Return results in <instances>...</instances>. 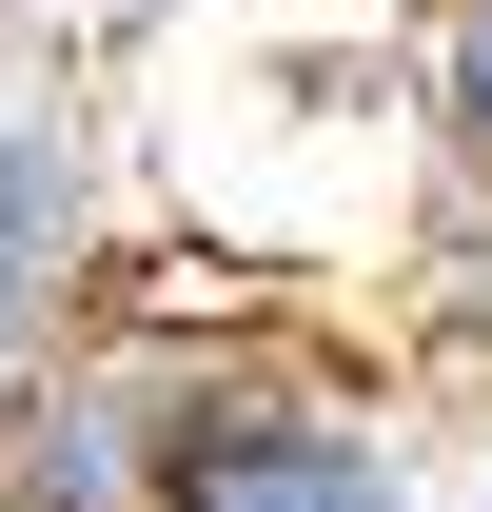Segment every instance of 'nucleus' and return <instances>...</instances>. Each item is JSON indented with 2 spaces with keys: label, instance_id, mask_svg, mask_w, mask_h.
Here are the masks:
<instances>
[{
  "label": "nucleus",
  "instance_id": "7ed1b4c3",
  "mask_svg": "<svg viewBox=\"0 0 492 512\" xmlns=\"http://www.w3.org/2000/svg\"><path fill=\"white\" fill-rule=\"evenodd\" d=\"M394 316H414V375L492 394V178H433L414 256H394Z\"/></svg>",
  "mask_w": 492,
  "mask_h": 512
},
{
  "label": "nucleus",
  "instance_id": "39448f33",
  "mask_svg": "<svg viewBox=\"0 0 492 512\" xmlns=\"http://www.w3.org/2000/svg\"><path fill=\"white\" fill-rule=\"evenodd\" d=\"M79 316H99L79 276H40V256H0V434L40 414V375H60V335H79Z\"/></svg>",
  "mask_w": 492,
  "mask_h": 512
},
{
  "label": "nucleus",
  "instance_id": "f257e3e1",
  "mask_svg": "<svg viewBox=\"0 0 492 512\" xmlns=\"http://www.w3.org/2000/svg\"><path fill=\"white\" fill-rule=\"evenodd\" d=\"M158 512H453V375H374L315 316L237 335Z\"/></svg>",
  "mask_w": 492,
  "mask_h": 512
},
{
  "label": "nucleus",
  "instance_id": "423d86ee",
  "mask_svg": "<svg viewBox=\"0 0 492 512\" xmlns=\"http://www.w3.org/2000/svg\"><path fill=\"white\" fill-rule=\"evenodd\" d=\"M453 512H492V394H453Z\"/></svg>",
  "mask_w": 492,
  "mask_h": 512
},
{
  "label": "nucleus",
  "instance_id": "20e7f679",
  "mask_svg": "<svg viewBox=\"0 0 492 512\" xmlns=\"http://www.w3.org/2000/svg\"><path fill=\"white\" fill-rule=\"evenodd\" d=\"M414 138L433 178H492V0H414Z\"/></svg>",
  "mask_w": 492,
  "mask_h": 512
},
{
  "label": "nucleus",
  "instance_id": "f03ea898",
  "mask_svg": "<svg viewBox=\"0 0 492 512\" xmlns=\"http://www.w3.org/2000/svg\"><path fill=\"white\" fill-rule=\"evenodd\" d=\"M0 256H40V276H119V138H99V79L0 0Z\"/></svg>",
  "mask_w": 492,
  "mask_h": 512
}]
</instances>
